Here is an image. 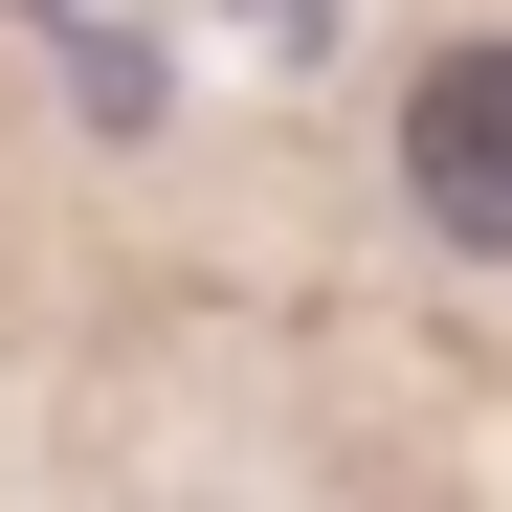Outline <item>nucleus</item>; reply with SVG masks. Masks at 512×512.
<instances>
[{
  "label": "nucleus",
  "instance_id": "f257e3e1",
  "mask_svg": "<svg viewBox=\"0 0 512 512\" xmlns=\"http://www.w3.org/2000/svg\"><path fill=\"white\" fill-rule=\"evenodd\" d=\"M401 201H423V245L512 268V23H468V45L401 67Z\"/></svg>",
  "mask_w": 512,
  "mask_h": 512
}]
</instances>
